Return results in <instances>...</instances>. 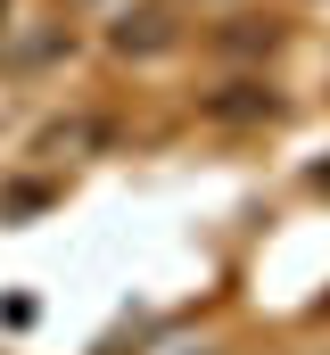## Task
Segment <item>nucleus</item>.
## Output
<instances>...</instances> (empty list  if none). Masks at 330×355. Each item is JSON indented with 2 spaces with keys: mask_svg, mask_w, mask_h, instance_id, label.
<instances>
[{
  "mask_svg": "<svg viewBox=\"0 0 330 355\" xmlns=\"http://www.w3.org/2000/svg\"><path fill=\"white\" fill-rule=\"evenodd\" d=\"M116 50H173V17H165V8H124Z\"/></svg>",
  "mask_w": 330,
  "mask_h": 355,
  "instance_id": "1",
  "label": "nucleus"
},
{
  "mask_svg": "<svg viewBox=\"0 0 330 355\" xmlns=\"http://www.w3.org/2000/svg\"><path fill=\"white\" fill-rule=\"evenodd\" d=\"M0 8H8V0H0Z\"/></svg>",
  "mask_w": 330,
  "mask_h": 355,
  "instance_id": "2",
  "label": "nucleus"
}]
</instances>
